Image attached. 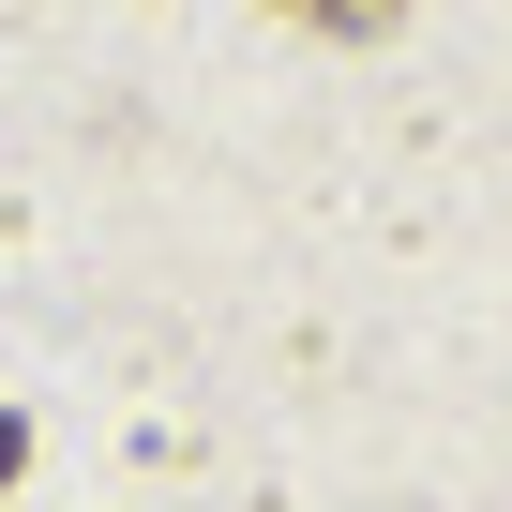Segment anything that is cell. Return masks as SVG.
<instances>
[{
    "label": "cell",
    "instance_id": "1",
    "mask_svg": "<svg viewBox=\"0 0 512 512\" xmlns=\"http://www.w3.org/2000/svg\"><path fill=\"white\" fill-rule=\"evenodd\" d=\"M272 16H302V31H347V46H377L407 0H272Z\"/></svg>",
    "mask_w": 512,
    "mask_h": 512
},
{
    "label": "cell",
    "instance_id": "2",
    "mask_svg": "<svg viewBox=\"0 0 512 512\" xmlns=\"http://www.w3.org/2000/svg\"><path fill=\"white\" fill-rule=\"evenodd\" d=\"M16 467H31V422H16V407H0V482H16Z\"/></svg>",
    "mask_w": 512,
    "mask_h": 512
}]
</instances>
